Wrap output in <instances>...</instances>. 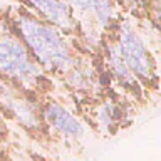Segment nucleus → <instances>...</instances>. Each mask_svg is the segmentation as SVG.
I'll list each match as a JSON object with an SVG mask.
<instances>
[{
    "label": "nucleus",
    "mask_w": 161,
    "mask_h": 161,
    "mask_svg": "<svg viewBox=\"0 0 161 161\" xmlns=\"http://www.w3.org/2000/svg\"><path fill=\"white\" fill-rule=\"evenodd\" d=\"M15 24L24 39V45L40 67L52 72H67L72 69L75 59L55 27L30 14H20Z\"/></svg>",
    "instance_id": "obj_1"
},
{
    "label": "nucleus",
    "mask_w": 161,
    "mask_h": 161,
    "mask_svg": "<svg viewBox=\"0 0 161 161\" xmlns=\"http://www.w3.org/2000/svg\"><path fill=\"white\" fill-rule=\"evenodd\" d=\"M0 72L25 87H35L42 79L40 65L22 40H19L3 24H0Z\"/></svg>",
    "instance_id": "obj_2"
},
{
    "label": "nucleus",
    "mask_w": 161,
    "mask_h": 161,
    "mask_svg": "<svg viewBox=\"0 0 161 161\" xmlns=\"http://www.w3.org/2000/svg\"><path fill=\"white\" fill-rule=\"evenodd\" d=\"M118 50L123 57L124 64L128 65L131 74L141 80H154V62L151 55L143 44L139 34L131 27L129 24H123L118 32V40H116Z\"/></svg>",
    "instance_id": "obj_3"
},
{
    "label": "nucleus",
    "mask_w": 161,
    "mask_h": 161,
    "mask_svg": "<svg viewBox=\"0 0 161 161\" xmlns=\"http://www.w3.org/2000/svg\"><path fill=\"white\" fill-rule=\"evenodd\" d=\"M0 113H5L30 134H44L45 124L37 104L3 82H0Z\"/></svg>",
    "instance_id": "obj_4"
},
{
    "label": "nucleus",
    "mask_w": 161,
    "mask_h": 161,
    "mask_svg": "<svg viewBox=\"0 0 161 161\" xmlns=\"http://www.w3.org/2000/svg\"><path fill=\"white\" fill-rule=\"evenodd\" d=\"M42 119L44 124L52 133H55V136L69 141L80 139L86 133V128L80 123V119L75 118L67 108L54 101L45 104V108L42 109Z\"/></svg>",
    "instance_id": "obj_5"
},
{
    "label": "nucleus",
    "mask_w": 161,
    "mask_h": 161,
    "mask_svg": "<svg viewBox=\"0 0 161 161\" xmlns=\"http://www.w3.org/2000/svg\"><path fill=\"white\" fill-rule=\"evenodd\" d=\"M37 8V12L44 15V19L49 20L52 27L65 32H72L75 27L72 8L64 0H29Z\"/></svg>",
    "instance_id": "obj_6"
},
{
    "label": "nucleus",
    "mask_w": 161,
    "mask_h": 161,
    "mask_svg": "<svg viewBox=\"0 0 161 161\" xmlns=\"http://www.w3.org/2000/svg\"><path fill=\"white\" fill-rule=\"evenodd\" d=\"M94 121L97 126L99 133L104 136H114L121 124V111L118 106L111 101H104L101 106H97L94 114Z\"/></svg>",
    "instance_id": "obj_7"
},
{
    "label": "nucleus",
    "mask_w": 161,
    "mask_h": 161,
    "mask_svg": "<svg viewBox=\"0 0 161 161\" xmlns=\"http://www.w3.org/2000/svg\"><path fill=\"white\" fill-rule=\"evenodd\" d=\"M108 67L111 70V74L114 75V79L123 84L124 87H129V89L138 87V82H136L134 75L131 74V70L128 69V65L124 64L116 42L108 45Z\"/></svg>",
    "instance_id": "obj_8"
},
{
    "label": "nucleus",
    "mask_w": 161,
    "mask_h": 161,
    "mask_svg": "<svg viewBox=\"0 0 161 161\" xmlns=\"http://www.w3.org/2000/svg\"><path fill=\"white\" fill-rule=\"evenodd\" d=\"M89 10L94 14V19L101 27H108L114 17L113 0H89Z\"/></svg>",
    "instance_id": "obj_9"
},
{
    "label": "nucleus",
    "mask_w": 161,
    "mask_h": 161,
    "mask_svg": "<svg viewBox=\"0 0 161 161\" xmlns=\"http://www.w3.org/2000/svg\"><path fill=\"white\" fill-rule=\"evenodd\" d=\"M67 80L69 84L75 89H87L91 82H92V75H91V70L86 67H77V65H72V69L67 70Z\"/></svg>",
    "instance_id": "obj_10"
},
{
    "label": "nucleus",
    "mask_w": 161,
    "mask_h": 161,
    "mask_svg": "<svg viewBox=\"0 0 161 161\" xmlns=\"http://www.w3.org/2000/svg\"><path fill=\"white\" fill-rule=\"evenodd\" d=\"M70 8H74L79 14H89V0H64Z\"/></svg>",
    "instance_id": "obj_11"
},
{
    "label": "nucleus",
    "mask_w": 161,
    "mask_h": 161,
    "mask_svg": "<svg viewBox=\"0 0 161 161\" xmlns=\"http://www.w3.org/2000/svg\"><path fill=\"white\" fill-rule=\"evenodd\" d=\"M7 138H8V126H7V121H5L3 114L0 113V143H3Z\"/></svg>",
    "instance_id": "obj_12"
},
{
    "label": "nucleus",
    "mask_w": 161,
    "mask_h": 161,
    "mask_svg": "<svg viewBox=\"0 0 161 161\" xmlns=\"http://www.w3.org/2000/svg\"><path fill=\"white\" fill-rule=\"evenodd\" d=\"M0 161H7V156H5V153H3L2 148H0Z\"/></svg>",
    "instance_id": "obj_13"
},
{
    "label": "nucleus",
    "mask_w": 161,
    "mask_h": 161,
    "mask_svg": "<svg viewBox=\"0 0 161 161\" xmlns=\"http://www.w3.org/2000/svg\"><path fill=\"white\" fill-rule=\"evenodd\" d=\"M124 2H128V3H134L136 0H124Z\"/></svg>",
    "instance_id": "obj_14"
}]
</instances>
